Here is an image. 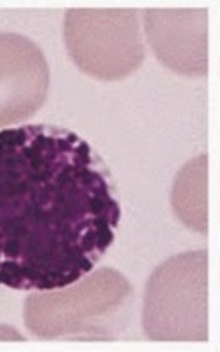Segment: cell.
I'll return each instance as SVG.
<instances>
[{
  "label": "cell",
  "mask_w": 220,
  "mask_h": 352,
  "mask_svg": "<svg viewBox=\"0 0 220 352\" xmlns=\"http://www.w3.org/2000/svg\"><path fill=\"white\" fill-rule=\"evenodd\" d=\"M121 208L110 171L71 130H0V285L56 290L103 258Z\"/></svg>",
  "instance_id": "6da1fadb"
},
{
  "label": "cell",
  "mask_w": 220,
  "mask_h": 352,
  "mask_svg": "<svg viewBox=\"0 0 220 352\" xmlns=\"http://www.w3.org/2000/svg\"><path fill=\"white\" fill-rule=\"evenodd\" d=\"M132 285L121 272L98 269L77 285L39 290L25 301V326L41 340L112 338L126 318Z\"/></svg>",
  "instance_id": "7a4b0ae2"
},
{
  "label": "cell",
  "mask_w": 220,
  "mask_h": 352,
  "mask_svg": "<svg viewBox=\"0 0 220 352\" xmlns=\"http://www.w3.org/2000/svg\"><path fill=\"white\" fill-rule=\"evenodd\" d=\"M144 333L153 342H208V253L160 263L144 292Z\"/></svg>",
  "instance_id": "3957f363"
},
{
  "label": "cell",
  "mask_w": 220,
  "mask_h": 352,
  "mask_svg": "<svg viewBox=\"0 0 220 352\" xmlns=\"http://www.w3.org/2000/svg\"><path fill=\"white\" fill-rule=\"evenodd\" d=\"M64 43L78 69L98 80H123L144 63L137 9L71 8Z\"/></svg>",
  "instance_id": "277c9868"
},
{
  "label": "cell",
  "mask_w": 220,
  "mask_h": 352,
  "mask_svg": "<svg viewBox=\"0 0 220 352\" xmlns=\"http://www.w3.org/2000/svg\"><path fill=\"white\" fill-rule=\"evenodd\" d=\"M50 69L32 39L0 32V130L18 125L43 107Z\"/></svg>",
  "instance_id": "5b68a950"
},
{
  "label": "cell",
  "mask_w": 220,
  "mask_h": 352,
  "mask_svg": "<svg viewBox=\"0 0 220 352\" xmlns=\"http://www.w3.org/2000/svg\"><path fill=\"white\" fill-rule=\"evenodd\" d=\"M144 29L156 59L186 77L208 74V9L147 8Z\"/></svg>",
  "instance_id": "8992f818"
},
{
  "label": "cell",
  "mask_w": 220,
  "mask_h": 352,
  "mask_svg": "<svg viewBox=\"0 0 220 352\" xmlns=\"http://www.w3.org/2000/svg\"><path fill=\"white\" fill-rule=\"evenodd\" d=\"M208 157L199 155L180 169L174 178L171 205L174 215L197 233L208 232Z\"/></svg>",
  "instance_id": "52a82bcc"
},
{
  "label": "cell",
  "mask_w": 220,
  "mask_h": 352,
  "mask_svg": "<svg viewBox=\"0 0 220 352\" xmlns=\"http://www.w3.org/2000/svg\"><path fill=\"white\" fill-rule=\"evenodd\" d=\"M0 340H18V342L22 340V342H23V340H25V338L18 335V333L13 329V327L0 326Z\"/></svg>",
  "instance_id": "ba28073f"
}]
</instances>
